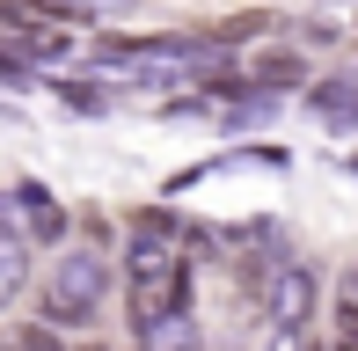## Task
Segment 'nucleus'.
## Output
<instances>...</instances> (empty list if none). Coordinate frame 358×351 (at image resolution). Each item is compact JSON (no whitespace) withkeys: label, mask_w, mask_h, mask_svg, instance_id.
I'll return each instance as SVG.
<instances>
[{"label":"nucleus","mask_w":358,"mask_h":351,"mask_svg":"<svg viewBox=\"0 0 358 351\" xmlns=\"http://www.w3.org/2000/svg\"><path fill=\"white\" fill-rule=\"evenodd\" d=\"M183 308V257L169 242V220H146V234L132 242V322H161V315Z\"/></svg>","instance_id":"obj_1"},{"label":"nucleus","mask_w":358,"mask_h":351,"mask_svg":"<svg viewBox=\"0 0 358 351\" xmlns=\"http://www.w3.org/2000/svg\"><path fill=\"white\" fill-rule=\"evenodd\" d=\"M95 300H103V257L95 249H80V257H66L52 271V293H44V308L59 315V322H88Z\"/></svg>","instance_id":"obj_2"},{"label":"nucleus","mask_w":358,"mask_h":351,"mask_svg":"<svg viewBox=\"0 0 358 351\" xmlns=\"http://www.w3.org/2000/svg\"><path fill=\"white\" fill-rule=\"evenodd\" d=\"M264 315H271V329H278V337H300L307 315H315V271L285 264L278 278H271V293H264Z\"/></svg>","instance_id":"obj_3"},{"label":"nucleus","mask_w":358,"mask_h":351,"mask_svg":"<svg viewBox=\"0 0 358 351\" xmlns=\"http://www.w3.org/2000/svg\"><path fill=\"white\" fill-rule=\"evenodd\" d=\"M103 59H117V66H169V59H190V44H176V37H146V44H110Z\"/></svg>","instance_id":"obj_4"},{"label":"nucleus","mask_w":358,"mask_h":351,"mask_svg":"<svg viewBox=\"0 0 358 351\" xmlns=\"http://www.w3.org/2000/svg\"><path fill=\"white\" fill-rule=\"evenodd\" d=\"M15 198H22V220H29V234H37V242H52V234H66V220H59V205L44 198L37 183H22Z\"/></svg>","instance_id":"obj_5"},{"label":"nucleus","mask_w":358,"mask_h":351,"mask_svg":"<svg viewBox=\"0 0 358 351\" xmlns=\"http://www.w3.org/2000/svg\"><path fill=\"white\" fill-rule=\"evenodd\" d=\"M15 293H22V249H15L8 234H0V308H8Z\"/></svg>","instance_id":"obj_6"},{"label":"nucleus","mask_w":358,"mask_h":351,"mask_svg":"<svg viewBox=\"0 0 358 351\" xmlns=\"http://www.w3.org/2000/svg\"><path fill=\"white\" fill-rule=\"evenodd\" d=\"M256 29H271V15H264V8H256V15H227L213 37H256Z\"/></svg>","instance_id":"obj_7"},{"label":"nucleus","mask_w":358,"mask_h":351,"mask_svg":"<svg viewBox=\"0 0 358 351\" xmlns=\"http://www.w3.org/2000/svg\"><path fill=\"white\" fill-rule=\"evenodd\" d=\"M256 81H271V88H278V81H300V66H292V59H264V66H256Z\"/></svg>","instance_id":"obj_8"},{"label":"nucleus","mask_w":358,"mask_h":351,"mask_svg":"<svg viewBox=\"0 0 358 351\" xmlns=\"http://www.w3.org/2000/svg\"><path fill=\"white\" fill-rule=\"evenodd\" d=\"M344 344H358V308H344Z\"/></svg>","instance_id":"obj_9"},{"label":"nucleus","mask_w":358,"mask_h":351,"mask_svg":"<svg viewBox=\"0 0 358 351\" xmlns=\"http://www.w3.org/2000/svg\"><path fill=\"white\" fill-rule=\"evenodd\" d=\"M351 285H358V271H351Z\"/></svg>","instance_id":"obj_10"}]
</instances>
